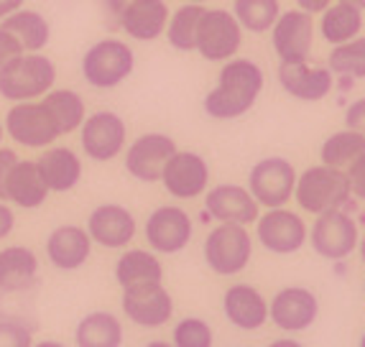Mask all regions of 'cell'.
Segmentation results:
<instances>
[{"label":"cell","instance_id":"1","mask_svg":"<svg viewBox=\"0 0 365 347\" xmlns=\"http://www.w3.org/2000/svg\"><path fill=\"white\" fill-rule=\"evenodd\" d=\"M263 69L253 59H227V64L220 69L217 85L207 92L202 103L205 113L215 120H235L243 118L258 95L263 92Z\"/></svg>","mask_w":365,"mask_h":347},{"label":"cell","instance_id":"2","mask_svg":"<svg viewBox=\"0 0 365 347\" xmlns=\"http://www.w3.org/2000/svg\"><path fill=\"white\" fill-rule=\"evenodd\" d=\"M56 85V64L46 54H19L0 72V98L8 103L41 100Z\"/></svg>","mask_w":365,"mask_h":347},{"label":"cell","instance_id":"3","mask_svg":"<svg viewBox=\"0 0 365 347\" xmlns=\"http://www.w3.org/2000/svg\"><path fill=\"white\" fill-rule=\"evenodd\" d=\"M82 77L95 90H115L135 69V54L120 38H100L82 54Z\"/></svg>","mask_w":365,"mask_h":347},{"label":"cell","instance_id":"4","mask_svg":"<svg viewBox=\"0 0 365 347\" xmlns=\"http://www.w3.org/2000/svg\"><path fill=\"white\" fill-rule=\"evenodd\" d=\"M299 207L304 212L322 214L329 209H340L350 200V182L347 174L340 169H329V166H309V169L297 177L294 187Z\"/></svg>","mask_w":365,"mask_h":347},{"label":"cell","instance_id":"5","mask_svg":"<svg viewBox=\"0 0 365 347\" xmlns=\"http://www.w3.org/2000/svg\"><path fill=\"white\" fill-rule=\"evenodd\" d=\"M202 253H205V263L210 266L212 274L237 276L248 268L250 256H253V240H250V232L243 225L220 222L217 227L207 232Z\"/></svg>","mask_w":365,"mask_h":347},{"label":"cell","instance_id":"6","mask_svg":"<svg viewBox=\"0 0 365 347\" xmlns=\"http://www.w3.org/2000/svg\"><path fill=\"white\" fill-rule=\"evenodd\" d=\"M3 128L16 146L31 148V151H43V148L54 146L56 138H61L54 118H51L49 110L43 108L41 100L13 103L6 113Z\"/></svg>","mask_w":365,"mask_h":347},{"label":"cell","instance_id":"7","mask_svg":"<svg viewBox=\"0 0 365 347\" xmlns=\"http://www.w3.org/2000/svg\"><path fill=\"white\" fill-rule=\"evenodd\" d=\"M79 146L90 161L108 164L128 146V125L115 110H98L79 125Z\"/></svg>","mask_w":365,"mask_h":347},{"label":"cell","instance_id":"8","mask_svg":"<svg viewBox=\"0 0 365 347\" xmlns=\"http://www.w3.org/2000/svg\"><path fill=\"white\" fill-rule=\"evenodd\" d=\"M297 187V169L284 156L261 159L248 174V192L258 202V207H284Z\"/></svg>","mask_w":365,"mask_h":347},{"label":"cell","instance_id":"9","mask_svg":"<svg viewBox=\"0 0 365 347\" xmlns=\"http://www.w3.org/2000/svg\"><path fill=\"white\" fill-rule=\"evenodd\" d=\"M243 43V29L225 8H205L197 29V49L202 59L207 61H227L237 54Z\"/></svg>","mask_w":365,"mask_h":347},{"label":"cell","instance_id":"10","mask_svg":"<svg viewBox=\"0 0 365 347\" xmlns=\"http://www.w3.org/2000/svg\"><path fill=\"white\" fill-rule=\"evenodd\" d=\"M143 235L153 253H164V256H177L189 245L195 235V222L189 217L187 209L177 204H161L148 214Z\"/></svg>","mask_w":365,"mask_h":347},{"label":"cell","instance_id":"11","mask_svg":"<svg viewBox=\"0 0 365 347\" xmlns=\"http://www.w3.org/2000/svg\"><path fill=\"white\" fill-rule=\"evenodd\" d=\"M120 309L135 327L158 329L174 317V299L164 289V284H140L123 289Z\"/></svg>","mask_w":365,"mask_h":347},{"label":"cell","instance_id":"12","mask_svg":"<svg viewBox=\"0 0 365 347\" xmlns=\"http://www.w3.org/2000/svg\"><path fill=\"white\" fill-rule=\"evenodd\" d=\"M358 222L342 209L317 214L314 225H312V248L317 256L327 258V261H345L358 248Z\"/></svg>","mask_w":365,"mask_h":347},{"label":"cell","instance_id":"13","mask_svg":"<svg viewBox=\"0 0 365 347\" xmlns=\"http://www.w3.org/2000/svg\"><path fill=\"white\" fill-rule=\"evenodd\" d=\"M177 140L166 133H143L125 146V171L135 182L156 184L161 182L166 161L177 153Z\"/></svg>","mask_w":365,"mask_h":347},{"label":"cell","instance_id":"14","mask_svg":"<svg viewBox=\"0 0 365 347\" xmlns=\"http://www.w3.org/2000/svg\"><path fill=\"white\" fill-rule=\"evenodd\" d=\"M85 230L92 245H100L105 250H125L138 232V222L128 207L118 202H105L90 212Z\"/></svg>","mask_w":365,"mask_h":347},{"label":"cell","instance_id":"15","mask_svg":"<svg viewBox=\"0 0 365 347\" xmlns=\"http://www.w3.org/2000/svg\"><path fill=\"white\" fill-rule=\"evenodd\" d=\"M256 235L268 253L292 256V253L304 248L307 238H309V230H307V222L297 212L276 207V209H268L266 214H258Z\"/></svg>","mask_w":365,"mask_h":347},{"label":"cell","instance_id":"16","mask_svg":"<svg viewBox=\"0 0 365 347\" xmlns=\"http://www.w3.org/2000/svg\"><path fill=\"white\" fill-rule=\"evenodd\" d=\"M161 184L177 200H197L210 187V164L195 151H177L166 161Z\"/></svg>","mask_w":365,"mask_h":347},{"label":"cell","instance_id":"17","mask_svg":"<svg viewBox=\"0 0 365 347\" xmlns=\"http://www.w3.org/2000/svg\"><path fill=\"white\" fill-rule=\"evenodd\" d=\"M268 317L284 332H304L319 317L317 294L307 286L281 289L268 304Z\"/></svg>","mask_w":365,"mask_h":347},{"label":"cell","instance_id":"18","mask_svg":"<svg viewBox=\"0 0 365 347\" xmlns=\"http://www.w3.org/2000/svg\"><path fill=\"white\" fill-rule=\"evenodd\" d=\"M271 41H274V49L279 54L281 64L307 61L312 51V41H314V21L304 11L281 13L274 24Z\"/></svg>","mask_w":365,"mask_h":347},{"label":"cell","instance_id":"19","mask_svg":"<svg viewBox=\"0 0 365 347\" xmlns=\"http://www.w3.org/2000/svg\"><path fill=\"white\" fill-rule=\"evenodd\" d=\"M205 212L217 222L245 227L250 222H256L261 207L248 189L240 184H217L205 197Z\"/></svg>","mask_w":365,"mask_h":347},{"label":"cell","instance_id":"20","mask_svg":"<svg viewBox=\"0 0 365 347\" xmlns=\"http://www.w3.org/2000/svg\"><path fill=\"white\" fill-rule=\"evenodd\" d=\"M92 256V240L82 225H59L46 235V261L56 271H79Z\"/></svg>","mask_w":365,"mask_h":347},{"label":"cell","instance_id":"21","mask_svg":"<svg viewBox=\"0 0 365 347\" xmlns=\"http://www.w3.org/2000/svg\"><path fill=\"white\" fill-rule=\"evenodd\" d=\"M38 174L51 195H67L82 182L85 164L79 159V153L69 146H49L43 148L41 156L36 159Z\"/></svg>","mask_w":365,"mask_h":347},{"label":"cell","instance_id":"22","mask_svg":"<svg viewBox=\"0 0 365 347\" xmlns=\"http://www.w3.org/2000/svg\"><path fill=\"white\" fill-rule=\"evenodd\" d=\"M222 311L232 327L243 332H256L268 322V301L250 284H232L222 294Z\"/></svg>","mask_w":365,"mask_h":347},{"label":"cell","instance_id":"23","mask_svg":"<svg viewBox=\"0 0 365 347\" xmlns=\"http://www.w3.org/2000/svg\"><path fill=\"white\" fill-rule=\"evenodd\" d=\"M41 261L26 245L0 248V294H26L36 286Z\"/></svg>","mask_w":365,"mask_h":347},{"label":"cell","instance_id":"24","mask_svg":"<svg viewBox=\"0 0 365 347\" xmlns=\"http://www.w3.org/2000/svg\"><path fill=\"white\" fill-rule=\"evenodd\" d=\"M279 82L292 98L304 103H319L332 92V72L327 67H309L307 61L281 64Z\"/></svg>","mask_w":365,"mask_h":347},{"label":"cell","instance_id":"25","mask_svg":"<svg viewBox=\"0 0 365 347\" xmlns=\"http://www.w3.org/2000/svg\"><path fill=\"white\" fill-rule=\"evenodd\" d=\"M118 24L135 41H156L169 24V6L164 0H135L118 16Z\"/></svg>","mask_w":365,"mask_h":347},{"label":"cell","instance_id":"26","mask_svg":"<svg viewBox=\"0 0 365 347\" xmlns=\"http://www.w3.org/2000/svg\"><path fill=\"white\" fill-rule=\"evenodd\" d=\"M49 189L43 184L41 174H38L36 161L19 159V164L13 166L11 177L6 182V202L16 204L21 209H38L43 207V202L49 200Z\"/></svg>","mask_w":365,"mask_h":347},{"label":"cell","instance_id":"27","mask_svg":"<svg viewBox=\"0 0 365 347\" xmlns=\"http://www.w3.org/2000/svg\"><path fill=\"white\" fill-rule=\"evenodd\" d=\"M125 327L120 317L108 309L87 311L74 327V345L77 347H123Z\"/></svg>","mask_w":365,"mask_h":347},{"label":"cell","instance_id":"28","mask_svg":"<svg viewBox=\"0 0 365 347\" xmlns=\"http://www.w3.org/2000/svg\"><path fill=\"white\" fill-rule=\"evenodd\" d=\"M115 281L120 289L140 286V284H161L164 281V266L153 250L128 248L123 250L115 261Z\"/></svg>","mask_w":365,"mask_h":347},{"label":"cell","instance_id":"29","mask_svg":"<svg viewBox=\"0 0 365 347\" xmlns=\"http://www.w3.org/2000/svg\"><path fill=\"white\" fill-rule=\"evenodd\" d=\"M0 29L8 31L21 43V49L26 54H38L41 49H46V43L51 38V26L46 16L31 11V8H19L16 13H11L8 19L0 21Z\"/></svg>","mask_w":365,"mask_h":347},{"label":"cell","instance_id":"30","mask_svg":"<svg viewBox=\"0 0 365 347\" xmlns=\"http://www.w3.org/2000/svg\"><path fill=\"white\" fill-rule=\"evenodd\" d=\"M43 108L49 110L51 118H54L56 128L61 135L77 133L79 125L85 123L87 118V105L85 98L79 95L77 90H69V87H54L41 98Z\"/></svg>","mask_w":365,"mask_h":347},{"label":"cell","instance_id":"31","mask_svg":"<svg viewBox=\"0 0 365 347\" xmlns=\"http://www.w3.org/2000/svg\"><path fill=\"white\" fill-rule=\"evenodd\" d=\"M360 29H363V11L345 3H335L327 11H322V21H319V33L327 43H347L358 38Z\"/></svg>","mask_w":365,"mask_h":347},{"label":"cell","instance_id":"32","mask_svg":"<svg viewBox=\"0 0 365 347\" xmlns=\"http://www.w3.org/2000/svg\"><path fill=\"white\" fill-rule=\"evenodd\" d=\"M365 156V135L355 133V130H337L332 133L319 148V159H322V166H329V169H350L355 161Z\"/></svg>","mask_w":365,"mask_h":347},{"label":"cell","instance_id":"33","mask_svg":"<svg viewBox=\"0 0 365 347\" xmlns=\"http://www.w3.org/2000/svg\"><path fill=\"white\" fill-rule=\"evenodd\" d=\"M205 6L200 3H184L166 24V36L177 51H195L197 49V29H200Z\"/></svg>","mask_w":365,"mask_h":347},{"label":"cell","instance_id":"34","mask_svg":"<svg viewBox=\"0 0 365 347\" xmlns=\"http://www.w3.org/2000/svg\"><path fill=\"white\" fill-rule=\"evenodd\" d=\"M232 16L240 29H248L250 33H266L281 16V6L279 0H235Z\"/></svg>","mask_w":365,"mask_h":347},{"label":"cell","instance_id":"35","mask_svg":"<svg viewBox=\"0 0 365 347\" xmlns=\"http://www.w3.org/2000/svg\"><path fill=\"white\" fill-rule=\"evenodd\" d=\"M329 72L363 80L365 77V36H358L353 41L340 43L329 54Z\"/></svg>","mask_w":365,"mask_h":347},{"label":"cell","instance_id":"36","mask_svg":"<svg viewBox=\"0 0 365 347\" xmlns=\"http://www.w3.org/2000/svg\"><path fill=\"white\" fill-rule=\"evenodd\" d=\"M171 345L174 347H212L215 332L207 319L202 317H184L182 322L174 324L171 332Z\"/></svg>","mask_w":365,"mask_h":347},{"label":"cell","instance_id":"37","mask_svg":"<svg viewBox=\"0 0 365 347\" xmlns=\"http://www.w3.org/2000/svg\"><path fill=\"white\" fill-rule=\"evenodd\" d=\"M34 345V329L19 322L0 319V347H31Z\"/></svg>","mask_w":365,"mask_h":347},{"label":"cell","instance_id":"38","mask_svg":"<svg viewBox=\"0 0 365 347\" xmlns=\"http://www.w3.org/2000/svg\"><path fill=\"white\" fill-rule=\"evenodd\" d=\"M19 151L16 148H6V146H0V200L6 202V182L8 177H11V171L13 166L19 164Z\"/></svg>","mask_w":365,"mask_h":347},{"label":"cell","instance_id":"39","mask_svg":"<svg viewBox=\"0 0 365 347\" xmlns=\"http://www.w3.org/2000/svg\"><path fill=\"white\" fill-rule=\"evenodd\" d=\"M345 125H347V130H355V133L365 135V98H360V100H355V103L347 105Z\"/></svg>","mask_w":365,"mask_h":347},{"label":"cell","instance_id":"40","mask_svg":"<svg viewBox=\"0 0 365 347\" xmlns=\"http://www.w3.org/2000/svg\"><path fill=\"white\" fill-rule=\"evenodd\" d=\"M347 182H350V195L365 202V156H360L350 169H347Z\"/></svg>","mask_w":365,"mask_h":347},{"label":"cell","instance_id":"41","mask_svg":"<svg viewBox=\"0 0 365 347\" xmlns=\"http://www.w3.org/2000/svg\"><path fill=\"white\" fill-rule=\"evenodd\" d=\"M19 54H24L21 43L16 41L8 31L0 29V72H3V69H6V64H11V61L16 59Z\"/></svg>","mask_w":365,"mask_h":347},{"label":"cell","instance_id":"42","mask_svg":"<svg viewBox=\"0 0 365 347\" xmlns=\"http://www.w3.org/2000/svg\"><path fill=\"white\" fill-rule=\"evenodd\" d=\"M13 230H16V212L8 202L0 200V240L11 238Z\"/></svg>","mask_w":365,"mask_h":347},{"label":"cell","instance_id":"43","mask_svg":"<svg viewBox=\"0 0 365 347\" xmlns=\"http://www.w3.org/2000/svg\"><path fill=\"white\" fill-rule=\"evenodd\" d=\"M299 3V8L304 13H322V11H327L329 6H332V0H297Z\"/></svg>","mask_w":365,"mask_h":347},{"label":"cell","instance_id":"44","mask_svg":"<svg viewBox=\"0 0 365 347\" xmlns=\"http://www.w3.org/2000/svg\"><path fill=\"white\" fill-rule=\"evenodd\" d=\"M26 0H0V21L8 19L11 13H16L19 8H24Z\"/></svg>","mask_w":365,"mask_h":347},{"label":"cell","instance_id":"45","mask_svg":"<svg viewBox=\"0 0 365 347\" xmlns=\"http://www.w3.org/2000/svg\"><path fill=\"white\" fill-rule=\"evenodd\" d=\"M130 3H135V0H108V8H110V13L118 19V16H120V13L125 11Z\"/></svg>","mask_w":365,"mask_h":347},{"label":"cell","instance_id":"46","mask_svg":"<svg viewBox=\"0 0 365 347\" xmlns=\"http://www.w3.org/2000/svg\"><path fill=\"white\" fill-rule=\"evenodd\" d=\"M268 347H304L302 342L292 340V337H281V340H274Z\"/></svg>","mask_w":365,"mask_h":347},{"label":"cell","instance_id":"47","mask_svg":"<svg viewBox=\"0 0 365 347\" xmlns=\"http://www.w3.org/2000/svg\"><path fill=\"white\" fill-rule=\"evenodd\" d=\"M31 347H67V345L59 342V340H34V345Z\"/></svg>","mask_w":365,"mask_h":347},{"label":"cell","instance_id":"48","mask_svg":"<svg viewBox=\"0 0 365 347\" xmlns=\"http://www.w3.org/2000/svg\"><path fill=\"white\" fill-rule=\"evenodd\" d=\"M340 3H345V6L358 8V11H365V0H340Z\"/></svg>","mask_w":365,"mask_h":347},{"label":"cell","instance_id":"49","mask_svg":"<svg viewBox=\"0 0 365 347\" xmlns=\"http://www.w3.org/2000/svg\"><path fill=\"white\" fill-rule=\"evenodd\" d=\"M143 347H174L171 342H166V340H151V342H146Z\"/></svg>","mask_w":365,"mask_h":347},{"label":"cell","instance_id":"50","mask_svg":"<svg viewBox=\"0 0 365 347\" xmlns=\"http://www.w3.org/2000/svg\"><path fill=\"white\" fill-rule=\"evenodd\" d=\"M358 248H360V258H363V263H365V238L358 240Z\"/></svg>","mask_w":365,"mask_h":347},{"label":"cell","instance_id":"51","mask_svg":"<svg viewBox=\"0 0 365 347\" xmlns=\"http://www.w3.org/2000/svg\"><path fill=\"white\" fill-rule=\"evenodd\" d=\"M3 138H6V128H3V120H0V146H3Z\"/></svg>","mask_w":365,"mask_h":347},{"label":"cell","instance_id":"52","mask_svg":"<svg viewBox=\"0 0 365 347\" xmlns=\"http://www.w3.org/2000/svg\"><path fill=\"white\" fill-rule=\"evenodd\" d=\"M358 347H365V332H363V337H360V342H358Z\"/></svg>","mask_w":365,"mask_h":347},{"label":"cell","instance_id":"53","mask_svg":"<svg viewBox=\"0 0 365 347\" xmlns=\"http://www.w3.org/2000/svg\"><path fill=\"white\" fill-rule=\"evenodd\" d=\"M187 3H200L202 6V3H207V0H187Z\"/></svg>","mask_w":365,"mask_h":347},{"label":"cell","instance_id":"54","mask_svg":"<svg viewBox=\"0 0 365 347\" xmlns=\"http://www.w3.org/2000/svg\"><path fill=\"white\" fill-rule=\"evenodd\" d=\"M363 291H365V284H363Z\"/></svg>","mask_w":365,"mask_h":347}]
</instances>
